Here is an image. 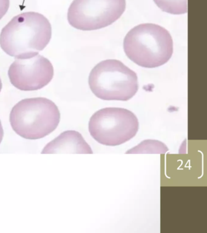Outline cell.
Masks as SVG:
<instances>
[{
	"mask_svg": "<svg viewBox=\"0 0 207 233\" xmlns=\"http://www.w3.org/2000/svg\"><path fill=\"white\" fill-rule=\"evenodd\" d=\"M52 27L42 14L27 12L14 17L0 34V46L4 52L16 58L38 54L49 43Z\"/></svg>",
	"mask_w": 207,
	"mask_h": 233,
	"instance_id": "1",
	"label": "cell"
},
{
	"mask_svg": "<svg viewBox=\"0 0 207 233\" xmlns=\"http://www.w3.org/2000/svg\"><path fill=\"white\" fill-rule=\"evenodd\" d=\"M125 52L140 66L154 68L167 63L173 53V41L164 27L146 23L133 28L123 41Z\"/></svg>",
	"mask_w": 207,
	"mask_h": 233,
	"instance_id": "2",
	"label": "cell"
},
{
	"mask_svg": "<svg viewBox=\"0 0 207 233\" xmlns=\"http://www.w3.org/2000/svg\"><path fill=\"white\" fill-rule=\"evenodd\" d=\"M10 123L18 136L29 140L43 138L54 131L60 121V113L52 101L44 97L19 101L10 114Z\"/></svg>",
	"mask_w": 207,
	"mask_h": 233,
	"instance_id": "3",
	"label": "cell"
},
{
	"mask_svg": "<svg viewBox=\"0 0 207 233\" xmlns=\"http://www.w3.org/2000/svg\"><path fill=\"white\" fill-rule=\"evenodd\" d=\"M89 85L94 95L104 100L128 101L139 89L137 74L117 60L97 64L89 74Z\"/></svg>",
	"mask_w": 207,
	"mask_h": 233,
	"instance_id": "4",
	"label": "cell"
},
{
	"mask_svg": "<svg viewBox=\"0 0 207 233\" xmlns=\"http://www.w3.org/2000/svg\"><path fill=\"white\" fill-rule=\"evenodd\" d=\"M139 128L136 115L129 110L106 108L94 113L89 122L92 137L102 144L115 146L135 137Z\"/></svg>",
	"mask_w": 207,
	"mask_h": 233,
	"instance_id": "5",
	"label": "cell"
},
{
	"mask_svg": "<svg viewBox=\"0 0 207 233\" xmlns=\"http://www.w3.org/2000/svg\"><path fill=\"white\" fill-rule=\"evenodd\" d=\"M126 0H74L68 12L70 26L94 30L116 21L125 11Z\"/></svg>",
	"mask_w": 207,
	"mask_h": 233,
	"instance_id": "6",
	"label": "cell"
},
{
	"mask_svg": "<svg viewBox=\"0 0 207 233\" xmlns=\"http://www.w3.org/2000/svg\"><path fill=\"white\" fill-rule=\"evenodd\" d=\"M54 74L51 62L39 54L32 57L16 58L8 70L12 85L23 91L42 89L52 80Z\"/></svg>",
	"mask_w": 207,
	"mask_h": 233,
	"instance_id": "7",
	"label": "cell"
},
{
	"mask_svg": "<svg viewBox=\"0 0 207 233\" xmlns=\"http://www.w3.org/2000/svg\"><path fill=\"white\" fill-rule=\"evenodd\" d=\"M41 153L93 154V151L80 133L67 130L47 144Z\"/></svg>",
	"mask_w": 207,
	"mask_h": 233,
	"instance_id": "8",
	"label": "cell"
},
{
	"mask_svg": "<svg viewBox=\"0 0 207 233\" xmlns=\"http://www.w3.org/2000/svg\"><path fill=\"white\" fill-rule=\"evenodd\" d=\"M169 149L163 142L156 140H145L138 145L130 149L126 154H163L168 152Z\"/></svg>",
	"mask_w": 207,
	"mask_h": 233,
	"instance_id": "9",
	"label": "cell"
},
{
	"mask_svg": "<svg viewBox=\"0 0 207 233\" xmlns=\"http://www.w3.org/2000/svg\"><path fill=\"white\" fill-rule=\"evenodd\" d=\"M163 12L173 15H180L188 11L187 0H154Z\"/></svg>",
	"mask_w": 207,
	"mask_h": 233,
	"instance_id": "10",
	"label": "cell"
},
{
	"mask_svg": "<svg viewBox=\"0 0 207 233\" xmlns=\"http://www.w3.org/2000/svg\"><path fill=\"white\" fill-rule=\"evenodd\" d=\"M10 6V0H0V20L7 12Z\"/></svg>",
	"mask_w": 207,
	"mask_h": 233,
	"instance_id": "11",
	"label": "cell"
},
{
	"mask_svg": "<svg viewBox=\"0 0 207 233\" xmlns=\"http://www.w3.org/2000/svg\"><path fill=\"white\" fill-rule=\"evenodd\" d=\"M3 136H4V130H3V128L2 126L1 120H0V144H1L2 142Z\"/></svg>",
	"mask_w": 207,
	"mask_h": 233,
	"instance_id": "12",
	"label": "cell"
},
{
	"mask_svg": "<svg viewBox=\"0 0 207 233\" xmlns=\"http://www.w3.org/2000/svg\"><path fill=\"white\" fill-rule=\"evenodd\" d=\"M2 81H1V77H0V92H1V91L2 89Z\"/></svg>",
	"mask_w": 207,
	"mask_h": 233,
	"instance_id": "13",
	"label": "cell"
}]
</instances>
